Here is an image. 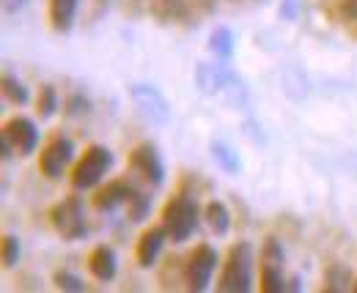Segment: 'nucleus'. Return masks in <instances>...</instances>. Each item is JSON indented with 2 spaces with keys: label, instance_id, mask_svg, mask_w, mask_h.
Instances as JSON below:
<instances>
[{
  "label": "nucleus",
  "instance_id": "16",
  "mask_svg": "<svg viewBox=\"0 0 357 293\" xmlns=\"http://www.w3.org/2000/svg\"><path fill=\"white\" fill-rule=\"evenodd\" d=\"M209 49H212L218 58L228 61L231 52H234V33H231L228 28H215L212 36H209Z\"/></svg>",
  "mask_w": 357,
  "mask_h": 293
},
{
  "label": "nucleus",
  "instance_id": "13",
  "mask_svg": "<svg viewBox=\"0 0 357 293\" xmlns=\"http://www.w3.org/2000/svg\"><path fill=\"white\" fill-rule=\"evenodd\" d=\"M77 3H80V0H50V25H52L58 33L72 31L75 14H77Z\"/></svg>",
  "mask_w": 357,
  "mask_h": 293
},
{
  "label": "nucleus",
  "instance_id": "17",
  "mask_svg": "<svg viewBox=\"0 0 357 293\" xmlns=\"http://www.w3.org/2000/svg\"><path fill=\"white\" fill-rule=\"evenodd\" d=\"M259 288L264 293H280L286 291L283 285V277H280V266H269L261 263V274H259Z\"/></svg>",
  "mask_w": 357,
  "mask_h": 293
},
{
  "label": "nucleus",
  "instance_id": "23",
  "mask_svg": "<svg viewBox=\"0 0 357 293\" xmlns=\"http://www.w3.org/2000/svg\"><path fill=\"white\" fill-rule=\"evenodd\" d=\"M261 263H269V266H283V247L278 239L269 236L261 247Z\"/></svg>",
  "mask_w": 357,
  "mask_h": 293
},
{
  "label": "nucleus",
  "instance_id": "2",
  "mask_svg": "<svg viewBox=\"0 0 357 293\" xmlns=\"http://www.w3.org/2000/svg\"><path fill=\"white\" fill-rule=\"evenodd\" d=\"M162 225L171 236V241H187L198 228V203L187 195H176L162 209Z\"/></svg>",
  "mask_w": 357,
  "mask_h": 293
},
{
  "label": "nucleus",
  "instance_id": "9",
  "mask_svg": "<svg viewBox=\"0 0 357 293\" xmlns=\"http://www.w3.org/2000/svg\"><path fill=\"white\" fill-rule=\"evenodd\" d=\"M130 168L135 173H140L151 187H160L165 181V168H162V159L157 154V148L151 143H143L137 145L132 154H130Z\"/></svg>",
  "mask_w": 357,
  "mask_h": 293
},
{
  "label": "nucleus",
  "instance_id": "6",
  "mask_svg": "<svg viewBox=\"0 0 357 293\" xmlns=\"http://www.w3.org/2000/svg\"><path fill=\"white\" fill-rule=\"evenodd\" d=\"M72 157H75L72 140L66 134H52V140L47 143L45 148H42V154H39V170H42V175L50 178V181H58L66 173Z\"/></svg>",
  "mask_w": 357,
  "mask_h": 293
},
{
  "label": "nucleus",
  "instance_id": "21",
  "mask_svg": "<svg viewBox=\"0 0 357 293\" xmlns=\"http://www.w3.org/2000/svg\"><path fill=\"white\" fill-rule=\"evenodd\" d=\"M349 280H352V277H349L347 269L333 266V269H327V285H324V291H347Z\"/></svg>",
  "mask_w": 357,
  "mask_h": 293
},
{
  "label": "nucleus",
  "instance_id": "4",
  "mask_svg": "<svg viewBox=\"0 0 357 293\" xmlns=\"http://www.w3.org/2000/svg\"><path fill=\"white\" fill-rule=\"evenodd\" d=\"M50 222L52 228L66 239V241H77L86 236V211H83V200L77 195H69L66 200L55 203L50 209Z\"/></svg>",
  "mask_w": 357,
  "mask_h": 293
},
{
  "label": "nucleus",
  "instance_id": "1",
  "mask_svg": "<svg viewBox=\"0 0 357 293\" xmlns=\"http://www.w3.org/2000/svg\"><path fill=\"white\" fill-rule=\"evenodd\" d=\"M250 288H253V247L248 241H239L228 250L218 291L248 293Z\"/></svg>",
  "mask_w": 357,
  "mask_h": 293
},
{
  "label": "nucleus",
  "instance_id": "25",
  "mask_svg": "<svg viewBox=\"0 0 357 293\" xmlns=\"http://www.w3.org/2000/svg\"><path fill=\"white\" fill-rule=\"evenodd\" d=\"M69 104H72V107L66 110L69 116H80V113L86 116V113H89V102H86L83 96H72V102H69Z\"/></svg>",
  "mask_w": 357,
  "mask_h": 293
},
{
  "label": "nucleus",
  "instance_id": "10",
  "mask_svg": "<svg viewBox=\"0 0 357 293\" xmlns=\"http://www.w3.org/2000/svg\"><path fill=\"white\" fill-rule=\"evenodd\" d=\"M135 189L132 184L127 181V178H116V181H107L102 189H96V195H93V209L96 211H113L119 209V206H124V203H130L135 198Z\"/></svg>",
  "mask_w": 357,
  "mask_h": 293
},
{
  "label": "nucleus",
  "instance_id": "20",
  "mask_svg": "<svg viewBox=\"0 0 357 293\" xmlns=\"http://www.w3.org/2000/svg\"><path fill=\"white\" fill-rule=\"evenodd\" d=\"M20 255H22V244H20V239H17L14 233H6V236H3V250H0L3 266H6V269L17 266V263H20Z\"/></svg>",
  "mask_w": 357,
  "mask_h": 293
},
{
  "label": "nucleus",
  "instance_id": "8",
  "mask_svg": "<svg viewBox=\"0 0 357 293\" xmlns=\"http://www.w3.org/2000/svg\"><path fill=\"white\" fill-rule=\"evenodd\" d=\"M3 134L11 140V145H14V151H17L20 157H28V154L36 151L39 129H36V124H33L31 118H25V116L8 118V121L3 124Z\"/></svg>",
  "mask_w": 357,
  "mask_h": 293
},
{
  "label": "nucleus",
  "instance_id": "12",
  "mask_svg": "<svg viewBox=\"0 0 357 293\" xmlns=\"http://www.w3.org/2000/svg\"><path fill=\"white\" fill-rule=\"evenodd\" d=\"M89 269H91V274H93L96 280L110 283V280L116 277V252L110 250L107 244L93 247V250H91V255H89Z\"/></svg>",
  "mask_w": 357,
  "mask_h": 293
},
{
  "label": "nucleus",
  "instance_id": "5",
  "mask_svg": "<svg viewBox=\"0 0 357 293\" xmlns=\"http://www.w3.org/2000/svg\"><path fill=\"white\" fill-rule=\"evenodd\" d=\"M218 252L209 244H198L192 255L187 258V269H184V280H187V288L195 293L206 291L209 283H212V274L218 269Z\"/></svg>",
  "mask_w": 357,
  "mask_h": 293
},
{
  "label": "nucleus",
  "instance_id": "11",
  "mask_svg": "<svg viewBox=\"0 0 357 293\" xmlns=\"http://www.w3.org/2000/svg\"><path fill=\"white\" fill-rule=\"evenodd\" d=\"M165 236H168L165 225H157V228H149V230L137 239V250H135L137 266L149 269V266L157 263V258H160V252H162V244H165Z\"/></svg>",
  "mask_w": 357,
  "mask_h": 293
},
{
  "label": "nucleus",
  "instance_id": "24",
  "mask_svg": "<svg viewBox=\"0 0 357 293\" xmlns=\"http://www.w3.org/2000/svg\"><path fill=\"white\" fill-rule=\"evenodd\" d=\"M55 285H58L61 291H69V293L86 291V283H83L77 274H72V271H58V274H55Z\"/></svg>",
  "mask_w": 357,
  "mask_h": 293
},
{
  "label": "nucleus",
  "instance_id": "7",
  "mask_svg": "<svg viewBox=\"0 0 357 293\" xmlns=\"http://www.w3.org/2000/svg\"><path fill=\"white\" fill-rule=\"evenodd\" d=\"M130 96H132L137 113L149 121V124H168L171 118V104L165 102V96L154 88V85H132L130 88Z\"/></svg>",
  "mask_w": 357,
  "mask_h": 293
},
{
  "label": "nucleus",
  "instance_id": "18",
  "mask_svg": "<svg viewBox=\"0 0 357 293\" xmlns=\"http://www.w3.org/2000/svg\"><path fill=\"white\" fill-rule=\"evenodd\" d=\"M3 96H6V102H11V104H28L31 102V93H28V88L20 83L17 77H11V74H6L3 77Z\"/></svg>",
  "mask_w": 357,
  "mask_h": 293
},
{
  "label": "nucleus",
  "instance_id": "19",
  "mask_svg": "<svg viewBox=\"0 0 357 293\" xmlns=\"http://www.w3.org/2000/svg\"><path fill=\"white\" fill-rule=\"evenodd\" d=\"M55 110H58V93H55V88L52 85H42L39 88V96H36V116L42 121H47Z\"/></svg>",
  "mask_w": 357,
  "mask_h": 293
},
{
  "label": "nucleus",
  "instance_id": "14",
  "mask_svg": "<svg viewBox=\"0 0 357 293\" xmlns=\"http://www.w3.org/2000/svg\"><path fill=\"white\" fill-rule=\"evenodd\" d=\"M204 216H206V222H209V228H212L215 236H225V233H228V228H231V214H228V209H225L220 200L206 203Z\"/></svg>",
  "mask_w": 357,
  "mask_h": 293
},
{
  "label": "nucleus",
  "instance_id": "3",
  "mask_svg": "<svg viewBox=\"0 0 357 293\" xmlns=\"http://www.w3.org/2000/svg\"><path fill=\"white\" fill-rule=\"evenodd\" d=\"M110 168H113V151L107 145H89L77 159V165L72 168V187L77 192L93 189Z\"/></svg>",
  "mask_w": 357,
  "mask_h": 293
},
{
  "label": "nucleus",
  "instance_id": "15",
  "mask_svg": "<svg viewBox=\"0 0 357 293\" xmlns=\"http://www.w3.org/2000/svg\"><path fill=\"white\" fill-rule=\"evenodd\" d=\"M212 159H215V162L220 165V170L228 173V175H239V173H242V162H239L236 151H231L223 143H212Z\"/></svg>",
  "mask_w": 357,
  "mask_h": 293
},
{
  "label": "nucleus",
  "instance_id": "26",
  "mask_svg": "<svg viewBox=\"0 0 357 293\" xmlns=\"http://www.w3.org/2000/svg\"><path fill=\"white\" fill-rule=\"evenodd\" d=\"M25 3H28V0H3V11H6V14H17Z\"/></svg>",
  "mask_w": 357,
  "mask_h": 293
},
{
  "label": "nucleus",
  "instance_id": "22",
  "mask_svg": "<svg viewBox=\"0 0 357 293\" xmlns=\"http://www.w3.org/2000/svg\"><path fill=\"white\" fill-rule=\"evenodd\" d=\"M127 206H130V219H132V222H140V219L149 214L151 195H146V192H140V189H137V192H135V198L127 203Z\"/></svg>",
  "mask_w": 357,
  "mask_h": 293
},
{
  "label": "nucleus",
  "instance_id": "27",
  "mask_svg": "<svg viewBox=\"0 0 357 293\" xmlns=\"http://www.w3.org/2000/svg\"><path fill=\"white\" fill-rule=\"evenodd\" d=\"M355 291H357V285H355Z\"/></svg>",
  "mask_w": 357,
  "mask_h": 293
}]
</instances>
